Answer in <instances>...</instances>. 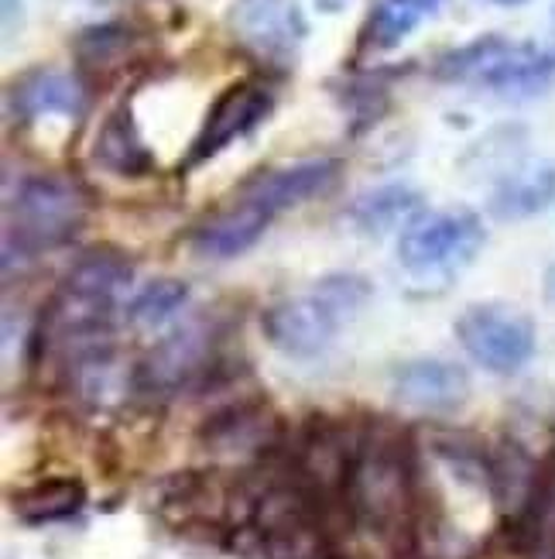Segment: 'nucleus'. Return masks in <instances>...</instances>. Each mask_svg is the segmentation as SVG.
I'll use <instances>...</instances> for the list:
<instances>
[{"mask_svg":"<svg viewBox=\"0 0 555 559\" xmlns=\"http://www.w3.org/2000/svg\"><path fill=\"white\" fill-rule=\"evenodd\" d=\"M347 501L357 522L377 539L408 536L415 519V474L401 436L391 429H371L353 447L347 477Z\"/></svg>","mask_w":555,"mask_h":559,"instance_id":"obj_1","label":"nucleus"},{"mask_svg":"<svg viewBox=\"0 0 555 559\" xmlns=\"http://www.w3.org/2000/svg\"><path fill=\"white\" fill-rule=\"evenodd\" d=\"M131 278V261L120 251L96 248L83 254L56 288V299L48 302L41 336L56 347L83 344L96 336L100 326H107L120 292H128Z\"/></svg>","mask_w":555,"mask_h":559,"instance_id":"obj_2","label":"nucleus"},{"mask_svg":"<svg viewBox=\"0 0 555 559\" xmlns=\"http://www.w3.org/2000/svg\"><path fill=\"white\" fill-rule=\"evenodd\" d=\"M439 80L491 90L500 96H535L555 83V48L508 38H480L443 56Z\"/></svg>","mask_w":555,"mask_h":559,"instance_id":"obj_3","label":"nucleus"},{"mask_svg":"<svg viewBox=\"0 0 555 559\" xmlns=\"http://www.w3.org/2000/svg\"><path fill=\"white\" fill-rule=\"evenodd\" d=\"M86 221V197L76 182L56 176H35L21 182L8 206L4 245H17V254L56 248Z\"/></svg>","mask_w":555,"mask_h":559,"instance_id":"obj_4","label":"nucleus"},{"mask_svg":"<svg viewBox=\"0 0 555 559\" xmlns=\"http://www.w3.org/2000/svg\"><path fill=\"white\" fill-rule=\"evenodd\" d=\"M456 336L467 354L494 374H511L524 368L535 354V326L515 306H470L456 320Z\"/></svg>","mask_w":555,"mask_h":559,"instance_id":"obj_5","label":"nucleus"},{"mask_svg":"<svg viewBox=\"0 0 555 559\" xmlns=\"http://www.w3.org/2000/svg\"><path fill=\"white\" fill-rule=\"evenodd\" d=\"M484 224L470 210H443L419 216L408 224L398 240V258L412 272H436V269H460L473 261L484 248Z\"/></svg>","mask_w":555,"mask_h":559,"instance_id":"obj_6","label":"nucleus"},{"mask_svg":"<svg viewBox=\"0 0 555 559\" xmlns=\"http://www.w3.org/2000/svg\"><path fill=\"white\" fill-rule=\"evenodd\" d=\"M213 354V330L206 320H189L172 330L161 344L141 360L137 388L155 399H168L182 392L189 381H196Z\"/></svg>","mask_w":555,"mask_h":559,"instance_id":"obj_7","label":"nucleus"},{"mask_svg":"<svg viewBox=\"0 0 555 559\" xmlns=\"http://www.w3.org/2000/svg\"><path fill=\"white\" fill-rule=\"evenodd\" d=\"M343 323H347V316L336 309L319 288H312L309 296L278 302L268 312V320H264L272 344L281 347L285 354H295V357L326 350L333 344L336 330Z\"/></svg>","mask_w":555,"mask_h":559,"instance_id":"obj_8","label":"nucleus"},{"mask_svg":"<svg viewBox=\"0 0 555 559\" xmlns=\"http://www.w3.org/2000/svg\"><path fill=\"white\" fill-rule=\"evenodd\" d=\"M272 107H275V96L264 83H237V86H230L220 100L213 104V110L206 114V124L196 134V141H192L185 165H200V162H206L213 155H220L227 144L251 134L261 120L272 114Z\"/></svg>","mask_w":555,"mask_h":559,"instance_id":"obj_9","label":"nucleus"},{"mask_svg":"<svg viewBox=\"0 0 555 559\" xmlns=\"http://www.w3.org/2000/svg\"><path fill=\"white\" fill-rule=\"evenodd\" d=\"M230 24L240 41L268 59L292 56L309 35L299 0H233Z\"/></svg>","mask_w":555,"mask_h":559,"instance_id":"obj_10","label":"nucleus"},{"mask_svg":"<svg viewBox=\"0 0 555 559\" xmlns=\"http://www.w3.org/2000/svg\"><path fill=\"white\" fill-rule=\"evenodd\" d=\"M336 179H340V162L309 158V162H295V165H285V168H275V173L257 176L254 182L240 189V200H248L275 216L288 206H299L312 197H319V192L333 189Z\"/></svg>","mask_w":555,"mask_h":559,"instance_id":"obj_11","label":"nucleus"},{"mask_svg":"<svg viewBox=\"0 0 555 559\" xmlns=\"http://www.w3.org/2000/svg\"><path fill=\"white\" fill-rule=\"evenodd\" d=\"M395 395L419 412H449L470 395V378L460 364L443 357L408 360L395 371Z\"/></svg>","mask_w":555,"mask_h":559,"instance_id":"obj_12","label":"nucleus"},{"mask_svg":"<svg viewBox=\"0 0 555 559\" xmlns=\"http://www.w3.org/2000/svg\"><path fill=\"white\" fill-rule=\"evenodd\" d=\"M268 224H272V213H264L261 206L240 200L237 206L209 216V221L196 230V237H192V245H196V251L203 258L227 261V258L251 251L261 240V234L268 230Z\"/></svg>","mask_w":555,"mask_h":559,"instance_id":"obj_13","label":"nucleus"},{"mask_svg":"<svg viewBox=\"0 0 555 559\" xmlns=\"http://www.w3.org/2000/svg\"><path fill=\"white\" fill-rule=\"evenodd\" d=\"M555 203V158L528 162L508 173L491 197V210L497 221H528L545 213Z\"/></svg>","mask_w":555,"mask_h":559,"instance_id":"obj_14","label":"nucleus"},{"mask_svg":"<svg viewBox=\"0 0 555 559\" xmlns=\"http://www.w3.org/2000/svg\"><path fill=\"white\" fill-rule=\"evenodd\" d=\"M83 86L76 76L56 69H35L28 72L14 90H11V107L24 120H38V117H80L83 114Z\"/></svg>","mask_w":555,"mask_h":559,"instance_id":"obj_15","label":"nucleus"},{"mask_svg":"<svg viewBox=\"0 0 555 559\" xmlns=\"http://www.w3.org/2000/svg\"><path fill=\"white\" fill-rule=\"evenodd\" d=\"M96 162L117 176H141L152 168V152L144 148L128 110H113L104 120L100 134H96Z\"/></svg>","mask_w":555,"mask_h":559,"instance_id":"obj_16","label":"nucleus"},{"mask_svg":"<svg viewBox=\"0 0 555 559\" xmlns=\"http://www.w3.org/2000/svg\"><path fill=\"white\" fill-rule=\"evenodd\" d=\"M419 206H422L419 189L405 182H391V186H381V189L364 192V197H357L350 206V221L364 234H384V230H395L408 216H415Z\"/></svg>","mask_w":555,"mask_h":559,"instance_id":"obj_17","label":"nucleus"},{"mask_svg":"<svg viewBox=\"0 0 555 559\" xmlns=\"http://www.w3.org/2000/svg\"><path fill=\"white\" fill-rule=\"evenodd\" d=\"M268 436H272L268 412L233 408L206 429V443L220 456H244V453H254L268 443Z\"/></svg>","mask_w":555,"mask_h":559,"instance_id":"obj_18","label":"nucleus"},{"mask_svg":"<svg viewBox=\"0 0 555 559\" xmlns=\"http://www.w3.org/2000/svg\"><path fill=\"white\" fill-rule=\"evenodd\" d=\"M72 381L86 405H110L124 395L128 374L110 350H80L72 364Z\"/></svg>","mask_w":555,"mask_h":559,"instance_id":"obj_19","label":"nucleus"},{"mask_svg":"<svg viewBox=\"0 0 555 559\" xmlns=\"http://www.w3.org/2000/svg\"><path fill=\"white\" fill-rule=\"evenodd\" d=\"M487 480H491V491L494 498L500 501V508H508V512H515V508H524L532 504L539 484H535V467L532 460H528L521 450L515 447H504L487 467Z\"/></svg>","mask_w":555,"mask_h":559,"instance_id":"obj_20","label":"nucleus"},{"mask_svg":"<svg viewBox=\"0 0 555 559\" xmlns=\"http://www.w3.org/2000/svg\"><path fill=\"white\" fill-rule=\"evenodd\" d=\"M86 501L80 480H41L14 498V512L24 522H56L80 512Z\"/></svg>","mask_w":555,"mask_h":559,"instance_id":"obj_21","label":"nucleus"},{"mask_svg":"<svg viewBox=\"0 0 555 559\" xmlns=\"http://www.w3.org/2000/svg\"><path fill=\"white\" fill-rule=\"evenodd\" d=\"M439 8V0H384L371 17V41L377 48L398 45L408 32H415V24Z\"/></svg>","mask_w":555,"mask_h":559,"instance_id":"obj_22","label":"nucleus"},{"mask_svg":"<svg viewBox=\"0 0 555 559\" xmlns=\"http://www.w3.org/2000/svg\"><path fill=\"white\" fill-rule=\"evenodd\" d=\"M189 288L176 278H158L152 285H144L128 306V316L134 326H161L185 306Z\"/></svg>","mask_w":555,"mask_h":559,"instance_id":"obj_23","label":"nucleus"},{"mask_svg":"<svg viewBox=\"0 0 555 559\" xmlns=\"http://www.w3.org/2000/svg\"><path fill=\"white\" fill-rule=\"evenodd\" d=\"M131 48V28L124 24H100V28H89L76 41V56L86 69H110L120 62Z\"/></svg>","mask_w":555,"mask_h":559,"instance_id":"obj_24","label":"nucleus"},{"mask_svg":"<svg viewBox=\"0 0 555 559\" xmlns=\"http://www.w3.org/2000/svg\"><path fill=\"white\" fill-rule=\"evenodd\" d=\"M532 532L535 546L545 556H555V474L539 484V491L532 498Z\"/></svg>","mask_w":555,"mask_h":559,"instance_id":"obj_25","label":"nucleus"},{"mask_svg":"<svg viewBox=\"0 0 555 559\" xmlns=\"http://www.w3.org/2000/svg\"><path fill=\"white\" fill-rule=\"evenodd\" d=\"M21 24H24V8H21V0H4V38L11 41L14 32H21Z\"/></svg>","mask_w":555,"mask_h":559,"instance_id":"obj_26","label":"nucleus"},{"mask_svg":"<svg viewBox=\"0 0 555 559\" xmlns=\"http://www.w3.org/2000/svg\"><path fill=\"white\" fill-rule=\"evenodd\" d=\"M316 4H319V11H326V14H340V11L350 4V0H316Z\"/></svg>","mask_w":555,"mask_h":559,"instance_id":"obj_27","label":"nucleus"},{"mask_svg":"<svg viewBox=\"0 0 555 559\" xmlns=\"http://www.w3.org/2000/svg\"><path fill=\"white\" fill-rule=\"evenodd\" d=\"M545 296H548V302L555 306V258H552L548 272H545Z\"/></svg>","mask_w":555,"mask_h":559,"instance_id":"obj_28","label":"nucleus"},{"mask_svg":"<svg viewBox=\"0 0 555 559\" xmlns=\"http://www.w3.org/2000/svg\"><path fill=\"white\" fill-rule=\"evenodd\" d=\"M497 4H524V0H497Z\"/></svg>","mask_w":555,"mask_h":559,"instance_id":"obj_29","label":"nucleus"},{"mask_svg":"<svg viewBox=\"0 0 555 559\" xmlns=\"http://www.w3.org/2000/svg\"><path fill=\"white\" fill-rule=\"evenodd\" d=\"M552 17H555V8H552Z\"/></svg>","mask_w":555,"mask_h":559,"instance_id":"obj_30","label":"nucleus"}]
</instances>
